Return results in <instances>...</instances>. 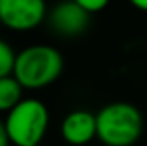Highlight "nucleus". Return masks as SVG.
Returning a JSON list of instances; mask_svg holds the SVG:
<instances>
[{"mask_svg":"<svg viewBox=\"0 0 147 146\" xmlns=\"http://www.w3.org/2000/svg\"><path fill=\"white\" fill-rule=\"evenodd\" d=\"M144 131L140 110L127 102H115L96 113V138L105 146H132Z\"/></svg>","mask_w":147,"mask_h":146,"instance_id":"1","label":"nucleus"},{"mask_svg":"<svg viewBox=\"0 0 147 146\" xmlns=\"http://www.w3.org/2000/svg\"><path fill=\"white\" fill-rule=\"evenodd\" d=\"M63 71L62 53L50 45H33L16 55L12 76L22 89L46 88L58 79Z\"/></svg>","mask_w":147,"mask_h":146,"instance_id":"2","label":"nucleus"},{"mask_svg":"<svg viewBox=\"0 0 147 146\" xmlns=\"http://www.w3.org/2000/svg\"><path fill=\"white\" fill-rule=\"evenodd\" d=\"M50 113L43 102L26 98L7 113L5 131L16 146H39L48 129Z\"/></svg>","mask_w":147,"mask_h":146,"instance_id":"3","label":"nucleus"},{"mask_svg":"<svg viewBox=\"0 0 147 146\" xmlns=\"http://www.w3.org/2000/svg\"><path fill=\"white\" fill-rule=\"evenodd\" d=\"M45 17L43 0H0V23L12 31H31Z\"/></svg>","mask_w":147,"mask_h":146,"instance_id":"4","label":"nucleus"},{"mask_svg":"<svg viewBox=\"0 0 147 146\" xmlns=\"http://www.w3.org/2000/svg\"><path fill=\"white\" fill-rule=\"evenodd\" d=\"M89 17L91 16L77 3V0L57 3L48 14L53 31L62 36H77L84 33L89 24Z\"/></svg>","mask_w":147,"mask_h":146,"instance_id":"5","label":"nucleus"},{"mask_svg":"<svg viewBox=\"0 0 147 146\" xmlns=\"http://www.w3.org/2000/svg\"><path fill=\"white\" fill-rule=\"evenodd\" d=\"M60 132L69 145H87L96 138V115L89 110H74L63 119Z\"/></svg>","mask_w":147,"mask_h":146,"instance_id":"6","label":"nucleus"},{"mask_svg":"<svg viewBox=\"0 0 147 146\" xmlns=\"http://www.w3.org/2000/svg\"><path fill=\"white\" fill-rule=\"evenodd\" d=\"M22 102V86L14 76L0 79V112H10Z\"/></svg>","mask_w":147,"mask_h":146,"instance_id":"7","label":"nucleus"},{"mask_svg":"<svg viewBox=\"0 0 147 146\" xmlns=\"http://www.w3.org/2000/svg\"><path fill=\"white\" fill-rule=\"evenodd\" d=\"M16 52L12 50V46L0 40V79L2 77H9L14 72V64H16Z\"/></svg>","mask_w":147,"mask_h":146,"instance_id":"8","label":"nucleus"},{"mask_svg":"<svg viewBox=\"0 0 147 146\" xmlns=\"http://www.w3.org/2000/svg\"><path fill=\"white\" fill-rule=\"evenodd\" d=\"M77 3L91 16V14H96V12H99V10H103L106 5H108V2L106 0H77Z\"/></svg>","mask_w":147,"mask_h":146,"instance_id":"9","label":"nucleus"},{"mask_svg":"<svg viewBox=\"0 0 147 146\" xmlns=\"http://www.w3.org/2000/svg\"><path fill=\"white\" fill-rule=\"evenodd\" d=\"M9 136H7V131H5V124L0 122V146H9Z\"/></svg>","mask_w":147,"mask_h":146,"instance_id":"10","label":"nucleus"},{"mask_svg":"<svg viewBox=\"0 0 147 146\" xmlns=\"http://www.w3.org/2000/svg\"><path fill=\"white\" fill-rule=\"evenodd\" d=\"M132 5H134L135 9L142 10V12H147V0H134Z\"/></svg>","mask_w":147,"mask_h":146,"instance_id":"11","label":"nucleus"}]
</instances>
